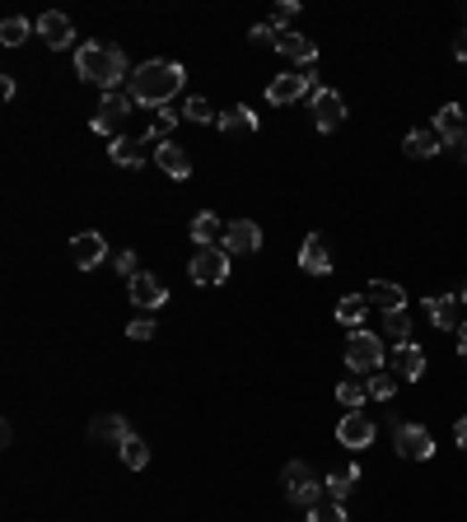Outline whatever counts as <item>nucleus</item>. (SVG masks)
Here are the masks:
<instances>
[{"instance_id": "1", "label": "nucleus", "mask_w": 467, "mask_h": 522, "mask_svg": "<svg viewBox=\"0 0 467 522\" xmlns=\"http://www.w3.org/2000/svg\"><path fill=\"white\" fill-rule=\"evenodd\" d=\"M188 85V70L178 61H146L140 70H131L127 79V94L136 108H164V103L178 98V89Z\"/></svg>"}, {"instance_id": "2", "label": "nucleus", "mask_w": 467, "mask_h": 522, "mask_svg": "<svg viewBox=\"0 0 467 522\" xmlns=\"http://www.w3.org/2000/svg\"><path fill=\"white\" fill-rule=\"evenodd\" d=\"M75 75L89 79V85H98L104 94H117L121 79H131V66H127V56H121V47L85 43V47L75 52Z\"/></svg>"}, {"instance_id": "3", "label": "nucleus", "mask_w": 467, "mask_h": 522, "mask_svg": "<svg viewBox=\"0 0 467 522\" xmlns=\"http://www.w3.org/2000/svg\"><path fill=\"white\" fill-rule=\"evenodd\" d=\"M280 480H286V499H290V504H299V509H313L322 499V480L304 462H290L286 471H280Z\"/></svg>"}, {"instance_id": "4", "label": "nucleus", "mask_w": 467, "mask_h": 522, "mask_svg": "<svg viewBox=\"0 0 467 522\" xmlns=\"http://www.w3.org/2000/svg\"><path fill=\"white\" fill-rule=\"evenodd\" d=\"M188 276L196 285H225L229 280V253L225 247H196V257L188 261Z\"/></svg>"}, {"instance_id": "5", "label": "nucleus", "mask_w": 467, "mask_h": 522, "mask_svg": "<svg viewBox=\"0 0 467 522\" xmlns=\"http://www.w3.org/2000/svg\"><path fill=\"white\" fill-rule=\"evenodd\" d=\"M379 364H383V341L374 336V331L360 327L346 341V369L351 373H379Z\"/></svg>"}, {"instance_id": "6", "label": "nucleus", "mask_w": 467, "mask_h": 522, "mask_svg": "<svg viewBox=\"0 0 467 522\" xmlns=\"http://www.w3.org/2000/svg\"><path fill=\"white\" fill-rule=\"evenodd\" d=\"M131 108H136V103H131V94H127V89L104 94V103H98V112H94L89 127H94L98 136H113V140H117V131H121V121L131 117Z\"/></svg>"}, {"instance_id": "7", "label": "nucleus", "mask_w": 467, "mask_h": 522, "mask_svg": "<svg viewBox=\"0 0 467 522\" xmlns=\"http://www.w3.org/2000/svg\"><path fill=\"white\" fill-rule=\"evenodd\" d=\"M337 443L351 448V452H364L374 443V420L364 410H346L341 415V425H337Z\"/></svg>"}, {"instance_id": "8", "label": "nucleus", "mask_w": 467, "mask_h": 522, "mask_svg": "<svg viewBox=\"0 0 467 522\" xmlns=\"http://www.w3.org/2000/svg\"><path fill=\"white\" fill-rule=\"evenodd\" d=\"M341 121H346V98L337 89H318L313 94V127L318 131H337Z\"/></svg>"}, {"instance_id": "9", "label": "nucleus", "mask_w": 467, "mask_h": 522, "mask_svg": "<svg viewBox=\"0 0 467 522\" xmlns=\"http://www.w3.org/2000/svg\"><path fill=\"white\" fill-rule=\"evenodd\" d=\"M220 247H225L229 257L257 253V247H262V228L253 220H234V224H225V238H220Z\"/></svg>"}, {"instance_id": "10", "label": "nucleus", "mask_w": 467, "mask_h": 522, "mask_svg": "<svg viewBox=\"0 0 467 522\" xmlns=\"http://www.w3.org/2000/svg\"><path fill=\"white\" fill-rule=\"evenodd\" d=\"M33 29H38V37H43V43H47L52 52H66V47L75 43V29H71V19L61 14V10H47Z\"/></svg>"}, {"instance_id": "11", "label": "nucleus", "mask_w": 467, "mask_h": 522, "mask_svg": "<svg viewBox=\"0 0 467 522\" xmlns=\"http://www.w3.org/2000/svg\"><path fill=\"white\" fill-rule=\"evenodd\" d=\"M397 452L407 457V462H425V457L435 452V438L425 425H397Z\"/></svg>"}, {"instance_id": "12", "label": "nucleus", "mask_w": 467, "mask_h": 522, "mask_svg": "<svg viewBox=\"0 0 467 522\" xmlns=\"http://www.w3.org/2000/svg\"><path fill=\"white\" fill-rule=\"evenodd\" d=\"M164 299H169V289H164V280H159V276H150V270H140V276L131 280V303H136L140 312L164 308Z\"/></svg>"}, {"instance_id": "13", "label": "nucleus", "mask_w": 467, "mask_h": 522, "mask_svg": "<svg viewBox=\"0 0 467 522\" xmlns=\"http://www.w3.org/2000/svg\"><path fill=\"white\" fill-rule=\"evenodd\" d=\"M104 257H108L104 234H94V228H89V234H75V238H71V261H75L79 270H94Z\"/></svg>"}, {"instance_id": "14", "label": "nucleus", "mask_w": 467, "mask_h": 522, "mask_svg": "<svg viewBox=\"0 0 467 522\" xmlns=\"http://www.w3.org/2000/svg\"><path fill=\"white\" fill-rule=\"evenodd\" d=\"M154 163H159V169H164L169 178H192V154L188 150H182V145L178 140H164V145H154Z\"/></svg>"}, {"instance_id": "15", "label": "nucleus", "mask_w": 467, "mask_h": 522, "mask_svg": "<svg viewBox=\"0 0 467 522\" xmlns=\"http://www.w3.org/2000/svg\"><path fill=\"white\" fill-rule=\"evenodd\" d=\"M309 89H313V75H276L271 85H267V98L276 103V108H286V103L304 98Z\"/></svg>"}, {"instance_id": "16", "label": "nucleus", "mask_w": 467, "mask_h": 522, "mask_svg": "<svg viewBox=\"0 0 467 522\" xmlns=\"http://www.w3.org/2000/svg\"><path fill=\"white\" fill-rule=\"evenodd\" d=\"M89 438L94 443H127V438H136L131 434V425H127V415H98V420L89 425Z\"/></svg>"}, {"instance_id": "17", "label": "nucleus", "mask_w": 467, "mask_h": 522, "mask_svg": "<svg viewBox=\"0 0 467 522\" xmlns=\"http://www.w3.org/2000/svg\"><path fill=\"white\" fill-rule=\"evenodd\" d=\"M458 303H463V299H454V294H435V299H425V312H430V322H435L439 331H458V327H463Z\"/></svg>"}, {"instance_id": "18", "label": "nucleus", "mask_w": 467, "mask_h": 522, "mask_svg": "<svg viewBox=\"0 0 467 522\" xmlns=\"http://www.w3.org/2000/svg\"><path fill=\"white\" fill-rule=\"evenodd\" d=\"M276 52L286 56V61H295V66H313V61H318V47L304 33H290V29L276 37Z\"/></svg>"}, {"instance_id": "19", "label": "nucleus", "mask_w": 467, "mask_h": 522, "mask_svg": "<svg viewBox=\"0 0 467 522\" xmlns=\"http://www.w3.org/2000/svg\"><path fill=\"white\" fill-rule=\"evenodd\" d=\"M299 266L309 270V276H328V270H332V253H328V243H322L318 234L304 238V247H299Z\"/></svg>"}, {"instance_id": "20", "label": "nucleus", "mask_w": 467, "mask_h": 522, "mask_svg": "<svg viewBox=\"0 0 467 522\" xmlns=\"http://www.w3.org/2000/svg\"><path fill=\"white\" fill-rule=\"evenodd\" d=\"M364 299H370V308H383V312L407 308V294H402V285H393V280H374V285H364Z\"/></svg>"}, {"instance_id": "21", "label": "nucleus", "mask_w": 467, "mask_h": 522, "mask_svg": "<svg viewBox=\"0 0 467 522\" xmlns=\"http://www.w3.org/2000/svg\"><path fill=\"white\" fill-rule=\"evenodd\" d=\"M402 150H407L412 159H430V154L444 150V136L435 131V121H430V127H416L407 140H402Z\"/></svg>"}, {"instance_id": "22", "label": "nucleus", "mask_w": 467, "mask_h": 522, "mask_svg": "<svg viewBox=\"0 0 467 522\" xmlns=\"http://www.w3.org/2000/svg\"><path fill=\"white\" fill-rule=\"evenodd\" d=\"M393 369H397V373H402V378H407V383H416L421 373H425V350H421L416 341L397 345V350H393Z\"/></svg>"}, {"instance_id": "23", "label": "nucleus", "mask_w": 467, "mask_h": 522, "mask_svg": "<svg viewBox=\"0 0 467 522\" xmlns=\"http://www.w3.org/2000/svg\"><path fill=\"white\" fill-rule=\"evenodd\" d=\"M220 131H225V136H257V112L238 103V108L220 112Z\"/></svg>"}, {"instance_id": "24", "label": "nucleus", "mask_w": 467, "mask_h": 522, "mask_svg": "<svg viewBox=\"0 0 467 522\" xmlns=\"http://www.w3.org/2000/svg\"><path fill=\"white\" fill-rule=\"evenodd\" d=\"M435 131L444 136V145H454L458 136H467V127H463V108H458V103H444V108H439Z\"/></svg>"}, {"instance_id": "25", "label": "nucleus", "mask_w": 467, "mask_h": 522, "mask_svg": "<svg viewBox=\"0 0 467 522\" xmlns=\"http://www.w3.org/2000/svg\"><path fill=\"white\" fill-rule=\"evenodd\" d=\"M192 238H196V247H215V238H225V224L215 220V211H201L192 220Z\"/></svg>"}, {"instance_id": "26", "label": "nucleus", "mask_w": 467, "mask_h": 522, "mask_svg": "<svg viewBox=\"0 0 467 522\" xmlns=\"http://www.w3.org/2000/svg\"><path fill=\"white\" fill-rule=\"evenodd\" d=\"M140 150H146V140H131V136H117L113 140V163L117 169H140Z\"/></svg>"}, {"instance_id": "27", "label": "nucleus", "mask_w": 467, "mask_h": 522, "mask_svg": "<svg viewBox=\"0 0 467 522\" xmlns=\"http://www.w3.org/2000/svg\"><path fill=\"white\" fill-rule=\"evenodd\" d=\"M364 312H370V299H364V294H346V299L337 303V322L360 331V327H364Z\"/></svg>"}, {"instance_id": "28", "label": "nucleus", "mask_w": 467, "mask_h": 522, "mask_svg": "<svg viewBox=\"0 0 467 522\" xmlns=\"http://www.w3.org/2000/svg\"><path fill=\"white\" fill-rule=\"evenodd\" d=\"M355 480H360V467H346V471H332L328 480H322V494H328V499H337V504H341V499H346V494L355 490Z\"/></svg>"}, {"instance_id": "29", "label": "nucleus", "mask_w": 467, "mask_h": 522, "mask_svg": "<svg viewBox=\"0 0 467 522\" xmlns=\"http://www.w3.org/2000/svg\"><path fill=\"white\" fill-rule=\"evenodd\" d=\"M364 396H370V383H360V378L337 383V402L346 406V410H360V406H364Z\"/></svg>"}, {"instance_id": "30", "label": "nucleus", "mask_w": 467, "mask_h": 522, "mask_svg": "<svg viewBox=\"0 0 467 522\" xmlns=\"http://www.w3.org/2000/svg\"><path fill=\"white\" fill-rule=\"evenodd\" d=\"M383 331L397 341V345H407L412 341V318H407V308H397V312H383Z\"/></svg>"}, {"instance_id": "31", "label": "nucleus", "mask_w": 467, "mask_h": 522, "mask_svg": "<svg viewBox=\"0 0 467 522\" xmlns=\"http://www.w3.org/2000/svg\"><path fill=\"white\" fill-rule=\"evenodd\" d=\"M309 522H346V509H341L337 499H328V494H322L318 504L309 509Z\"/></svg>"}, {"instance_id": "32", "label": "nucleus", "mask_w": 467, "mask_h": 522, "mask_svg": "<svg viewBox=\"0 0 467 522\" xmlns=\"http://www.w3.org/2000/svg\"><path fill=\"white\" fill-rule=\"evenodd\" d=\"M24 37H29V19H5V24H0V43H5V47H19V43H24Z\"/></svg>"}, {"instance_id": "33", "label": "nucleus", "mask_w": 467, "mask_h": 522, "mask_svg": "<svg viewBox=\"0 0 467 522\" xmlns=\"http://www.w3.org/2000/svg\"><path fill=\"white\" fill-rule=\"evenodd\" d=\"M121 462H127L131 471H140V467L150 462V448L140 443V438H127V443H121Z\"/></svg>"}, {"instance_id": "34", "label": "nucleus", "mask_w": 467, "mask_h": 522, "mask_svg": "<svg viewBox=\"0 0 467 522\" xmlns=\"http://www.w3.org/2000/svg\"><path fill=\"white\" fill-rule=\"evenodd\" d=\"M182 117H188V121H201V127H206V121H220L206 98H188V103H182Z\"/></svg>"}, {"instance_id": "35", "label": "nucleus", "mask_w": 467, "mask_h": 522, "mask_svg": "<svg viewBox=\"0 0 467 522\" xmlns=\"http://www.w3.org/2000/svg\"><path fill=\"white\" fill-rule=\"evenodd\" d=\"M364 383H370V396H374V402H388V396L397 392V378H388V373H370Z\"/></svg>"}, {"instance_id": "36", "label": "nucleus", "mask_w": 467, "mask_h": 522, "mask_svg": "<svg viewBox=\"0 0 467 522\" xmlns=\"http://www.w3.org/2000/svg\"><path fill=\"white\" fill-rule=\"evenodd\" d=\"M173 121H178V112H159V117L150 121V131H146V140H154V145H164V140H169V131H173Z\"/></svg>"}, {"instance_id": "37", "label": "nucleus", "mask_w": 467, "mask_h": 522, "mask_svg": "<svg viewBox=\"0 0 467 522\" xmlns=\"http://www.w3.org/2000/svg\"><path fill=\"white\" fill-rule=\"evenodd\" d=\"M295 14H299V0H286V5H276V10H271V19H267V24H271L276 33H286V24H290Z\"/></svg>"}, {"instance_id": "38", "label": "nucleus", "mask_w": 467, "mask_h": 522, "mask_svg": "<svg viewBox=\"0 0 467 522\" xmlns=\"http://www.w3.org/2000/svg\"><path fill=\"white\" fill-rule=\"evenodd\" d=\"M127 336H131V341H150V336H154V312H140V318L127 327Z\"/></svg>"}, {"instance_id": "39", "label": "nucleus", "mask_w": 467, "mask_h": 522, "mask_svg": "<svg viewBox=\"0 0 467 522\" xmlns=\"http://www.w3.org/2000/svg\"><path fill=\"white\" fill-rule=\"evenodd\" d=\"M113 266H117L127 280H136V276H140V261H136V253H117V257H113Z\"/></svg>"}, {"instance_id": "40", "label": "nucleus", "mask_w": 467, "mask_h": 522, "mask_svg": "<svg viewBox=\"0 0 467 522\" xmlns=\"http://www.w3.org/2000/svg\"><path fill=\"white\" fill-rule=\"evenodd\" d=\"M248 37H253V43H276L280 33H276L271 24H253V33H248Z\"/></svg>"}, {"instance_id": "41", "label": "nucleus", "mask_w": 467, "mask_h": 522, "mask_svg": "<svg viewBox=\"0 0 467 522\" xmlns=\"http://www.w3.org/2000/svg\"><path fill=\"white\" fill-rule=\"evenodd\" d=\"M454 438H458V448H467V415H463V420L454 425Z\"/></svg>"}, {"instance_id": "42", "label": "nucleus", "mask_w": 467, "mask_h": 522, "mask_svg": "<svg viewBox=\"0 0 467 522\" xmlns=\"http://www.w3.org/2000/svg\"><path fill=\"white\" fill-rule=\"evenodd\" d=\"M454 56H458V61H467V29L458 33V43H454Z\"/></svg>"}, {"instance_id": "43", "label": "nucleus", "mask_w": 467, "mask_h": 522, "mask_svg": "<svg viewBox=\"0 0 467 522\" xmlns=\"http://www.w3.org/2000/svg\"><path fill=\"white\" fill-rule=\"evenodd\" d=\"M458 354H463V360H467V322L458 327Z\"/></svg>"}, {"instance_id": "44", "label": "nucleus", "mask_w": 467, "mask_h": 522, "mask_svg": "<svg viewBox=\"0 0 467 522\" xmlns=\"http://www.w3.org/2000/svg\"><path fill=\"white\" fill-rule=\"evenodd\" d=\"M454 154H458V159H467V136H458V140H454Z\"/></svg>"}, {"instance_id": "45", "label": "nucleus", "mask_w": 467, "mask_h": 522, "mask_svg": "<svg viewBox=\"0 0 467 522\" xmlns=\"http://www.w3.org/2000/svg\"><path fill=\"white\" fill-rule=\"evenodd\" d=\"M458 299H463V303H467V285H463V294H458Z\"/></svg>"}]
</instances>
